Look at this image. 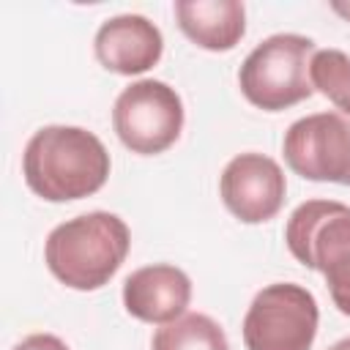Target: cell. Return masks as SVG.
<instances>
[{
  "label": "cell",
  "mask_w": 350,
  "mask_h": 350,
  "mask_svg": "<svg viewBox=\"0 0 350 350\" xmlns=\"http://www.w3.org/2000/svg\"><path fill=\"white\" fill-rule=\"evenodd\" d=\"M22 175L30 191L46 202L82 200L107 183L109 153L88 129L44 126L25 145Z\"/></svg>",
  "instance_id": "6da1fadb"
},
{
  "label": "cell",
  "mask_w": 350,
  "mask_h": 350,
  "mask_svg": "<svg viewBox=\"0 0 350 350\" xmlns=\"http://www.w3.org/2000/svg\"><path fill=\"white\" fill-rule=\"evenodd\" d=\"M131 246L126 221L109 211H90L57 224L44 246L46 268L71 290H98L123 265Z\"/></svg>",
  "instance_id": "7a4b0ae2"
},
{
  "label": "cell",
  "mask_w": 350,
  "mask_h": 350,
  "mask_svg": "<svg viewBox=\"0 0 350 350\" xmlns=\"http://www.w3.org/2000/svg\"><path fill=\"white\" fill-rule=\"evenodd\" d=\"M290 254L325 276L331 298L350 317V205L336 200L301 202L284 227Z\"/></svg>",
  "instance_id": "3957f363"
},
{
  "label": "cell",
  "mask_w": 350,
  "mask_h": 350,
  "mask_svg": "<svg viewBox=\"0 0 350 350\" xmlns=\"http://www.w3.org/2000/svg\"><path fill=\"white\" fill-rule=\"evenodd\" d=\"M314 41L298 33H276L257 44L238 71L241 93L265 112H282L312 96L309 63Z\"/></svg>",
  "instance_id": "277c9868"
},
{
  "label": "cell",
  "mask_w": 350,
  "mask_h": 350,
  "mask_svg": "<svg viewBox=\"0 0 350 350\" xmlns=\"http://www.w3.org/2000/svg\"><path fill=\"white\" fill-rule=\"evenodd\" d=\"M320 309L314 295L295 282L262 287L243 317L246 350H312Z\"/></svg>",
  "instance_id": "5b68a950"
},
{
  "label": "cell",
  "mask_w": 350,
  "mask_h": 350,
  "mask_svg": "<svg viewBox=\"0 0 350 350\" xmlns=\"http://www.w3.org/2000/svg\"><path fill=\"white\" fill-rule=\"evenodd\" d=\"M118 139L139 156L164 153L183 129V101L161 79H139L120 90L112 107Z\"/></svg>",
  "instance_id": "8992f818"
},
{
  "label": "cell",
  "mask_w": 350,
  "mask_h": 350,
  "mask_svg": "<svg viewBox=\"0 0 350 350\" xmlns=\"http://www.w3.org/2000/svg\"><path fill=\"white\" fill-rule=\"evenodd\" d=\"M287 167L306 180L350 186V118L314 112L295 120L282 139Z\"/></svg>",
  "instance_id": "52a82bcc"
},
{
  "label": "cell",
  "mask_w": 350,
  "mask_h": 350,
  "mask_svg": "<svg viewBox=\"0 0 350 350\" xmlns=\"http://www.w3.org/2000/svg\"><path fill=\"white\" fill-rule=\"evenodd\" d=\"M224 208L243 224H262L282 211L287 180L282 167L265 153H241L227 161L219 178Z\"/></svg>",
  "instance_id": "ba28073f"
},
{
  "label": "cell",
  "mask_w": 350,
  "mask_h": 350,
  "mask_svg": "<svg viewBox=\"0 0 350 350\" xmlns=\"http://www.w3.org/2000/svg\"><path fill=\"white\" fill-rule=\"evenodd\" d=\"M93 49H96V60L107 71L131 77L159 63L164 38L150 19L139 14H120L98 27L93 38Z\"/></svg>",
  "instance_id": "9c48e42d"
},
{
  "label": "cell",
  "mask_w": 350,
  "mask_h": 350,
  "mask_svg": "<svg viewBox=\"0 0 350 350\" xmlns=\"http://www.w3.org/2000/svg\"><path fill=\"white\" fill-rule=\"evenodd\" d=\"M189 301H191V279L170 262L137 268L123 282V306L131 317L142 323L167 325L183 317Z\"/></svg>",
  "instance_id": "30bf717a"
},
{
  "label": "cell",
  "mask_w": 350,
  "mask_h": 350,
  "mask_svg": "<svg viewBox=\"0 0 350 350\" xmlns=\"http://www.w3.org/2000/svg\"><path fill=\"white\" fill-rule=\"evenodd\" d=\"M178 27L208 52L232 49L246 33V11L238 0H178Z\"/></svg>",
  "instance_id": "8fae6325"
},
{
  "label": "cell",
  "mask_w": 350,
  "mask_h": 350,
  "mask_svg": "<svg viewBox=\"0 0 350 350\" xmlns=\"http://www.w3.org/2000/svg\"><path fill=\"white\" fill-rule=\"evenodd\" d=\"M150 350H230L224 328L200 312H189L153 334Z\"/></svg>",
  "instance_id": "7c38bea8"
},
{
  "label": "cell",
  "mask_w": 350,
  "mask_h": 350,
  "mask_svg": "<svg viewBox=\"0 0 350 350\" xmlns=\"http://www.w3.org/2000/svg\"><path fill=\"white\" fill-rule=\"evenodd\" d=\"M309 79L314 90L350 118V55L342 49H317L309 63Z\"/></svg>",
  "instance_id": "4fadbf2b"
},
{
  "label": "cell",
  "mask_w": 350,
  "mask_h": 350,
  "mask_svg": "<svg viewBox=\"0 0 350 350\" xmlns=\"http://www.w3.org/2000/svg\"><path fill=\"white\" fill-rule=\"evenodd\" d=\"M14 350H68V345L55 334H30Z\"/></svg>",
  "instance_id": "5bb4252c"
},
{
  "label": "cell",
  "mask_w": 350,
  "mask_h": 350,
  "mask_svg": "<svg viewBox=\"0 0 350 350\" xmlns=\"http://www.w3.org/2000/svg\"><path fill=\"white\" fill-rule=\"evenodd\" d=\"M331 8H334V11H336V14L342 16V19H347V22H350V3H342V0H334V3H331Z\"/></svg>",
  "instance_id": "9a60e30c"
},
{
  "label": "cell",
  "mask_w": 350,
  "mask_h": 350,
  "mask_svg": "<svg viewBox=\"0 0 350 350\" xmlns=\"http://www.w3.org/2000/svg\"><path fill=\"white\" fill-rule=\"evenodd\" d=\"M328 350H350V336H347V339H339V342H336V345H331Z\"/></svg>",
  "instance_id": "2e32d148"
}]
</instances>
